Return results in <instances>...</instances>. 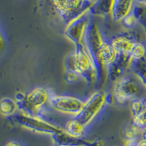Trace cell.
Masks as SVG:
<instances>
[{
  "instance_id": "7a4b0ae2",
  "label": "cell",
  "mask_w": 146,
  "mask_h": 146,
  "mask_svg": "<svg viewBox=\"0 0 146 146\" xmlns=\"http://www.w3.org/2000/svg\"><path fill=\"white\" fill-rule=\"evenodd\" d=\"M59 18L68 23L89 10L95 0H45Z\"/></svg>"
},
{
  "instance_id": "4fadbf2b",
  "label": "cell",
  "mask_w": 146,
  "mask_h": 146,
  "mask_svg": "<svg viewBox=\"0 0 146 146\" xmlns=\"http://www.w3.org/2000/svg\"><path fill=\"white\" fill-rule=\"evenodd\" d=\"M114 0H95L90 7L89 12L91 16L111 17Z\"/></svg>"
},
{
  "instance_id": "30bf717a",
  "label": "cell",
  "mask_w": 146,
  "mask_h": 146,
  "mask_svg": "<svg viewBox=\"0 0 146 146\" xmlns=\"http://www.w3.org/2000/svg\"><path fill=\"white\" fill-rule=\"evenodd\" d=\"M50 94L49 90L43 87H36L27 94V102L34 116H40V112L42 108L49 102Z\"/></svg>"
},
{
  "instance_id": "83f0119b",
  "label": "cell",
  "mask_w": 146,
  "mask_h": 146,
  "mask_svg": "<svg viewBox=\"0 0 146 146\" xmlns=\"http://www.w3.org/2000/svg\"><path fill=\"white\" fill-rule=\"evenodd\" d=\"M137 146H146V141L143 140V139H139L137 142Z\"/></svg>"
},
{
  "instance_id": "6da1fadb",
  "label": "cell",
  "mask_w": 146,
  "mask_h": 146,
  "mask_svg": "<svg viewBox=\"0 0 146 146\" xmlns=\"http://www.w3.org/2000/svg\"><path fill=\"white\" fill-rule=\"evenodd\" d=\"M66 71L77 73L89 86L96 84L98 74L96 66L84 45L75 48V51L65 60Z\"/></svg>"
},
{
  "instance_id": "cb8c5ba5",
  "label": "cell",
  "mask_w": 146,
  "mask_h": 146,
  "mask_svg": "<svg viewBox=\"0 0 146 146\" xmlns=\"http://www.w3.org/2000/svg\"><path fill=\"white\" fill-rule=\"evenodd\" d=\"M5 46V38H4L2 32H1V29H0V54L2 53V51H3Z\"/></svg>"
},
{
  "instance_id": "603a6c76",
  "label": "cell",
  "mask_w": 146,
  "mask_h": 146,
  "mask_svg": "<svg viewBox=\"0 0 146 146\" xmlns=\"http://www.w3.org/2000/svg\"><path fill=\"white\" fill-rule=\"evenodd\" d=\"M139 25L143 29V32H144L145 35V39H146V13L145 14L144 16L141 18L140 22H139Z\"/></svg>"
},
{
  "instance_id": "7c38bea8",
  "label": "cell",
  "mask_w": 146,
  "mask_h": 146,
  "mask_svg": "<svg viewBox=\"0 0 146 146\" xmlns=\"http://www.w3.org/2000/svg\"><path fill=\"white\" fill-rule=\"evenodd\" d=\"M137 4V0H114L111 18L114 21L121 22L131 13Z\"/></svg>"
},
{
  "instance_id": "44dd1931",
  "label": "cell",
  "mask_w": 146,
  "mask_h": 146,
  "mask_svg": "<svg viewBox=\"0 0 146 146\" xmlns=\"http://www.w3.org/2000/svg\"><path fill=\"white\" fill-rule=\"evenodd\" d=\"M132 122L140 127H146V108L140 114L132 118Z\"/></svg>"
},
{
  "instance_id": "9c48e42d",
  "label": "cell",
  "mask_w": 146,
  "mask_h": 146,
  "mask_svg": "<svg viewBox=\"0 0 146 146\" xmlns=\"http://www.w3.org/2000/svg\"><path fill=\"white\" fill-rule=\"evenodd\" d=\"M133 62L130 55L118 54L115 62L107 67V78L115 83L118 81L131 71Z\"/></svg>"
},
{
  "instance_id": "9a60e30c",
  "label": "cell",
  "mask_w": 146,
  "mask_h": 146,
  "mask_svg": "<svg viewBox=\"0 0 146 146\" xmlns=\"http://www.w3.org/2000/svg\"><path fill=\"white\" fill-rule=\"evenodd\" d=\"M131 71L146 88V58L134 61Z\"/></svg>"
},
{
  "instance_id": "f1b7e54d",
  "label": "cell",
  "mask_w": 146,
  "mask_h": 146,
  "mask_svg": "<svg viewBox=\"0 0 146 146\" xmlns=\"http://www.w3.org/2000/svg\"><path fill=\"white\" fill-rule=\"evenodd\" d=\"M137 2L138 4L146 6V0H137Z\"/></svg>"
},
{
  "instance_id": "ba28073f",
  "label": "cell",
  "mask_w": 146,
  "mask_h": 146,
  "mask_svg": "<svg viewBox=\"0 0 146 146\" xmlns=\"http://www.w3.org/2000/svg\"><path fill=\"white\" fill-rule=\"evenodd\" d=\"M137 27L133 29L126 30L125 32H121L112 37L110 42L118 54L130 55V52L135 42L143 41L140 37L141 35L137 30Z\"/></svg>"
},
{
  "instance_id": "5b68a950",
  "label": "cell",
  "mask_w": 146,
  "mask_h": 146,
  "mask_svg": "<svg viewBox=\"0 0 146 146\" xmlns=\"http://www.w3.org/2000/svg\"><path fill=\"white\" fill-rule=\"evenodd\" d=\"M108 96L103 91L94 92L86 101H84L83 109L76 118L86 126H89L108 104Z\"/></svg>"
},
{
  "instance_id": "8fae6325",
  "label": "cell",
  "mask_w": 146,
  "mask_h": 146,
  "mask_svg": "<svg viewBox=\"0 0 146 146\" xmlns=\"http://www.w3.org/2000/svg\"><path fill=\"white\" fill-rule=\"evenodd\" d=\"M54 143L57 145H67L70 146H103L105 143L102 139L88 140L84 138H77L70 136L65 132L64 129L62 131L51 136Z\"/></svg>"
},
{
  "instance_id": "484cf974",
  "label": "cell",
  "mask_w": 146,
  "mask_h": 146,
  "mask_svg": "<svg viewBox=\"0 0 146 146\" xmlns=\"http://www.w3.org/2000/svg\"><path fill=\"white\" fill-rule=\"evenodd\" d=\"M138 140H126L125 146H137Z\"/></svg>"
},
{
  "instance_id": "277c9868",
  "label": "cell",
  "mask_w": 146,
  "mask_h": 146,
  "mask_svg": "<svg viewBox=\"0 0 146 146\" xmlns=\"http://www.w3.org/2000/svg\"><path fill=\"white\" fill-rule=\"evenodd\" d=\"M13 118L15 123L24 129L42 135L52 136L64 130L60 126L49 123L48 121H45L40 116H33L19 113L15 115Z\"/></svg>"
},
{
  "instance_id": "e0dca14e",
  "label": "cell",
  "mask_w": 146,
  "mask_h": 146,
  "mask_svg": "<svg viewBox=\"0 0 146 146\" xmlns=\"http://www.w3.org/2000/svg\"><path fill=\"white\" fill-rule=\"evenodd\" d=\"M142 127L131 122L124 129L126 140H139L141 136Z\"/></svg>"
},
{
  "instance_id": "f546056e",
  "label": "cell",
  "mask_w": 146,
  "mask_h": 146,
  "mask_svg": "<svg viewBox=\"0 0 146 146\" xmlns=\"http://www.w3.org/2000/svg\"><path fill=\"white\" fill-rule=\"evenodd\" d=\"M57 146H70V145H57Z\"/></svg>"
},
{
  "instance_id": "d4e9b609",
  "label": "cell",
  "mask_w": 146,
  "mask_h": 146,
  "mask_svg": "<svg viewBox=\"0 0 146 146\" xmlns=\"http://www.w3.org/2000/svg\"><path fill=\"white\" fill-rule=\"evenodd\" d=\"M5 146H23L20 142L16 141V140H11L9 141L7 144L5 145Z\"/></svg>"
},
{
  "instance_id": "8992f818",
  "label": "cell",
  "mask_w": 146,
  "mask_h": 146,
  "mask_svg": "<svg viewBox=\"0 0 146 146\" xmlns=\"http://www.w3.org/2000/svg\"><path fill=\"white\" fill-rule=\"evenodd\" d=\"M48 103L58 113L77 117L83 109L84 101L75 96L51 94Z\"/></svg>"
},
{
  "instance_id": "d6986e66",
  "label": "cell",
  "mask_w": 146,
  "mask_h": 146,
  "mask_svg": "<svg viewBox=\"0 0 146 146\" xmlns=\"http://www.w3.org/2000/svg\"><path fill=\"white\" fill-rule=\"evenodd\" d=\"M146 108V100L143 98L136 97L130 101V111L132 118L136 117L142 113Z\"/></svg>"
},
{
  "instance_id": "ac0fdd59",
  "label": "cell",
  "mask_w": 146,
  "mask_h": 146,
  "mask_svg": "<svg viewBox=\"0 0 146 146\" xmlns=\"http://www.w3.org/2000/svg\"><path fill=\"white\" fill-rule=\"evenodd\" d=\"M130 56L134 61L146 58V42L143 41L135 42L130 52Z\"/></svg>"
},
{
  "instance_id": "4316f807",
  "label": "cell",
  "mask_w": 146,
  "mask_h": 146,
  "mask_svg": "<svg viewBox=\"0 0 146 146\" xmlns=\"http://www.w3.org/2000/svg\"><path fill=\"white\" fill-rule=\"evenodd\" d=\"M140 139L145 140L146 141V127L142 128L141 131V136H140Z\"/></svg>"
},
{
  "instance_id": "ffe728a7",
  "label": "cell",
  "mask_w": 146,
  "mask_h": 146,
  "mask_svg": "<svg viewBox=\"0 0 146 146\" xmlns=\"http://www.w3.org/2000/svg\"><path fill=\"white\" fill-rule=\"evenodd\" d=\"M139 22H140V18L132 10L131 13L129 14L121 21V23L126 30H129L133 29L139 26Z\"/></svg>"
},
{
  "instance_id": "5bb4252c",
  "label": "cell",
  "mask_w": 146,
  "mask_h": 146,
  "mask_svg": "<svg viewBox=\"0 0 146 146\" xmlns=\"http://www.w3.org/2000/svg\"><path fill=\"white\" fill-rule=\"evenodd\" d=\"M64 131L66 134L73 137L83 138L86 134L87 126L75 117L67 121L65 124Z\"/></svg>"
},
{
  "instance_id": "52a82bcc",
  "label": "cell",
  "mask_w": 146,
  "mask_h": 146,
  "mask_svg": "<svg viewBox=\"0 0 146 146\" xmlns=\"http://www.w3.org/2000/svg\"><path fill=\"white\" fill-rule=\"evenodd\" d=\"M91 17L88 11L66 23L64 35L75 45V48L83 46L85 35Z\"/></svg>"
},
{
  "instance_id": "2e32d148",
  "label": "cell",
  "mask_w": 146,
  "mask_h": 146,
  "mask_svg": "<svg viewBox=\"0 0 146 146\" xmlns=\"http://www.w3.org/2000/svg\"><path fill=\"white\" fill-rule=\"evenodd\" d=\"M18 110V106L15 100L5 97L0 100V114L3 116L14 115Z\"/></svg>"
},
{
  "instance_id": "7402d4cb",
  "label": "cell",
  "mask_w": 146,
  "mask_h": 146,
  "mask_svg": "<svg viewBox=\"0 0 146 146\" xmlns=\"http://www.w3.org/2000/svg\"><path fill=\"white\" fill-rule=\"evenodd\" d=\"M80 77L74 72L66 71V75H65V80L69 83H76L80 80Z\"/></svg>"
},
{
  "instance_id": "3957f363",
  "label": "cell",
  "mask_w": 146,
  "mask_h": 146,
  "mask_svg": "<svg viewBox=\"0 0 146 146\" xmlns=\"http://www.w3.org/2000/svg\"><path fill=\"white\" fill-rule=\"evenodd\" d=\"M140 83L135 75L134 76L127 75L118 80L113 86L112 95L114 101L123 104L137 97V96L141 91Z\"/></svg>"
}]
</instances>
